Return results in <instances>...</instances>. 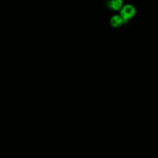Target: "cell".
<instances>
[{
	"label": "cell",
	"instance_id": "6da1fadb",
	"mask_svg": "<svg viewBox=\"0 0 158 158\" xmlns=\"http://www.w3.org/2000/svg\"><path fill=\"white\" fill-rule=\"evenodd\" d=\"M136 14V8L131 4H123L119 10V14L122 17L124 23L133 18Z\"/></svg>",
	"mask_w": 158,
	"mask_h": 158
},
{
	"label": "cell",
	"instance_id": "7a4b0ae2",
	"mask_svg": "<svg viewBox=\"0 0 158 158\" xmlns=\"http://www.w3.org/2000/svg\"><path fill=\"white\" fill-rule=\"evenodd\" d=\"M123 23L124 21L120 14L114 15L110 19V25L114 28L120 27Z\"/></svg>",
	"mask_w": 158,
	"mask_h": 158
},
{
	"label": "cell",
	"instance_id": "3957f363",
	"mask_svg": "<svg viewBox=\"0 0 158 158\" xmlns=\"http://www.w3.org/2000/svg\"><path fill=\"white\" fill-rule=\"evenodd\" d=\"M123 4V0H109L108 2L109 7L110 9L115 11H119Z\"/></svg>",
	"mask_w": 158,
	"mask_h": 158
}]
</instances>
